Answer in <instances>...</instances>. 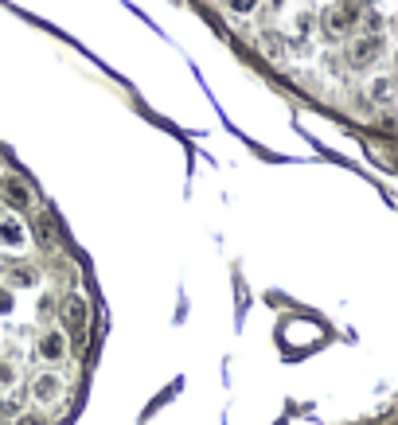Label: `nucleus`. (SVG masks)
Instances as JSON below:
<instances>
[{
  "mask_svg": "<svg viewBox=\"0 0 398 425\" xmlns=\"http://www.w3.org/2000/svg\"><path fill=\"white\" fill-rule=\"evenodd\" d=\"M262 51H266V55H270V58H285V43H281L278 35H266Z\"/></svg>",
  "mask_w": 398,
  "mask_h": 425,
  "instance_id": "11",
  "label": "nucleus"
},
{
  "mask_svg": "<svg viewBox=\"0 0 398 425\" xmlns=\"http://www.w3.org/2000/svg\"><path fill=\"white\" fill-rule=\"evenodd\" d=\"M0 425H4V417H0Z\"/></svg>",
  "mask_w": 398,
  "mask_h": 425,
  "instance_id": "15",
  "label": "nucleus"
},
{
  "mask_svg": "<svg viewBox=\"0 0 398 425\" xmlns=\"http://www.w3.org/2000/svg\"><path fill=\"white\" fill-rule=\"evenodd\" d=\"M12 309V297H8V292H0V312H8Z\"/></svg>",
  "mask_w": 398,
  "mask_h": 425,
  "instance_id": "13",
  "label": "nucleus"
},
{
  "mask_svg": "<svg viewBox=\"0 0 398 425\" xmlns=\"http://www.w3.org/2000/svg\"><path fill=\"white\" fill-rule=\"evenodd\" d=\"M0 242H4V246H20V242H24V226H20L16 218H4V223H0Z\"/></svg>",
  "mask_w": 398,
  "mask_h": 425,
  "instance_id": "8",
  "label": "nucleus"
},
{
  "mask_svg": "<svg viewBox=\"0 0 398 425\" xmlns=\"http://www.w3.org/2000/svg\"><path fill=\"white\" fill-rule=\"evenodd\" d=\"M379 51H383V39H379V35H363V39L352 43V63H356V67H363V63H371Z\"/></svg>",
  "mask_w": 398,
  "mask_h": 425,
  "instance_id": "6",
  "label": "nucleus"
},
{
  "mask_svg": "<svg viewBox=\"0 0 398 425\" xmlns=\"http://www.w3.org/2000/svg\"><path fill=\"white\" fill-rule=\"evenodd\" d=\"M35 234H39L43 246H55V238H59V230H55V218H51V215H43L39 223H35Z\"/></svg>",
  "mask_w": 398,
  "mask_h": 425,
  "instance_id": "10",
  "label": "nucleus"
},
{
  "mask_svg": "<svg viewBox=\"0 0 398 425\" xmlns=\"http://www.w3.org/2000/svg\"><path fill=\"white\" fill-rule=\"evenodd\" d=\"M39 355L51 359V363L67 359V335H63V332H43L39 335Z\"/></svg>",
  "mask_w": 398,
  "mask_h": 425,
  "instance_id": "5",
  "label": "nucleus"
},
{
  "mask_svg": "<svg viewBox=\"0 0 398 425\" xmlns=\"http://www.w3.org/2000/svg\"><path fill=\"white\" fill-rule=\"evenodd\" d=\"M352 20H356V8H344V4H340V8H328L324 12V32L336 39V35H344L347 27H352Z\"/></svg>",
  "mask_w": 398,
  "mask_h": 425,
  "instance_id": "3",
  "label": "nucleus"
},
{
  "mask_svg": "<svg viewBox=\"0 0 398 425\" xmlns=\"http://www.w3.org/2000/svg\"><path fill=\"white\" fill-rule=\"evenodd\" d=\"M63 324L78 335L86 332V324H90V304H86V297H78V292L63 297Z\"/></svg>",
  "mask_w": 398,
  "mask_h": 425,
  "instance_id": "2",
  "label": "nucleus"
},
{
  "mask_svg": "<svg viewBox=\"0 0 398 425\" xmlns=\"http://www.w3.org/2000/svg\"><path fill=\"white\" fill-rule=\"evenodd\" d=\"M4 199H8L12 207H27V203H32V187H27L24 180H8V184H4Z\"/></svg>",
  "mask_w": 398,
  "mask_h": 425,
  "instance_id": "7",
  "label": "nucleus"
},
{
  "mask_svg": "<svg viewBox=\"0 0 398 425\" xmlns=\"http://www.w3.org/2000/svg\"><path fill=\"white\" fill-rule=\"evenodd\" d=\"M24 406H27L24 386H12V390L0 394V417H24Z\"/></svg>",
  "mask_w": 398,
  "mask_h": 425,
  "instance_id": "4",
  "label": "nucleus"
},
{
  "mask_svg": "<svg viewBox=\"0 0 398 425\" xmlns=\"http://www.w3.org/2000/svg\"><path fill=\"white\" fill-rule=\"evenodd\" d=\"M63 390H67V378L59 371H39L32 378V386H27V398H35L39 406H55L63 398Z\"/></svg>",
  "mask_w": 398,
  "mask_h": 425,
  "instance_id": "1",
  "label": "nucleus"
},
{
  "mask_svg": "<svg viewBox=\"0 0 398 425\" xmlns=\"http://www.w3.org/2000/svg\"><path fill=\"white\" fill-rule=\"evenodd\" d=\"M371 101L390 106V101H394V82H390V78H375L371 82Z\"/></svg>",
  "mask_w": 398,
  "mask_h": 425,
  "instance_id": "9",
  "label": "nucleus"
},
{
  "mask_svg": "<svg viewBox=\"0 0 398 425\" xmlns=\"http://www.w3.org/2000/svg\"><path fill=\"white\" fill-rule=\"evenodd\" d=\"M20 425H43V421H39V417H27V414H24V417H20Z\"/></svg>",
  "mask_w": 398,
  "mask_h": 425,
  "instance_id": "14",
  "label": "nucleus"
},
{
  "mask_svg": "<svg viewBox=\"0 0 398 425\" xmlns=\"http://www.w3.org/2000/svg\"><path fill=\"white\" fill-rule=\"evenodd\" d=\"M230 8L235 12H254V0H230Z\"/></svg>",
  "mask_w": 398,
  "mask_h": 425,
  "instance_id": "12",
  "label": "nucleus"
}]
</instances>
